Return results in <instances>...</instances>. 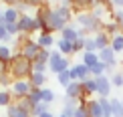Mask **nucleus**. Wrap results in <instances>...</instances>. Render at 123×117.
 <instances>
[{
    "label": "nucleus",
    "instance_id": "f257e3e1",
    "mask_svg": "<svg viewBox=\"0 0 123 117\" xmlns=\"http://www.w3.org/2000/svg\"><path fill=\"white\" fill-rule=\"evenodd\" d=\"M8 75L14 81L28 79L30 75H32V61H28V59H24L22 55L14 53L12 59H10V63H8Z\"/></svg>",
    "mask_w": 123,
    "mask_h": 117
},
{
    "label": "nucleus",
    "instance_id": "f03ea898",
    "mask_svg": "<svg viewBox=\"0 0 123 117\" xmlns=\"http://www.w3.org/2000/svg\"><path fill=\"white\" fill-rule=\"evenodd\" d=\"M69 69H71V61L67 57H63L59 50H53L50 53V59H49V71L55 73V75H59L63 71H69Z\"/></svg>",
    "mask_w": 123,
    "mask_h": 117
},
{
    "label": "nucleus",
    "instance_id": "7ed1b4c3",
    "mask_svg": "<svg viewBox=\"0 0 123 117\" xmlns=\"http://www.w3.org/2000/svg\"><path fill=\"white\" fill-rule=\"evenodd\" d=\"M30 89H32V87H30L28 79L12 81V85H10V93H12V99H14V101H18V99H22V97H28Z\"/></svg>",
    "mask_w": 123,
    "mask_h": 117
},
{
    "label": "nucleus",
    "instance_id": "20e7f679",
    "mask_svg": "<svg viewBox=\"0 0 123 117\" xmlns=\"http://www.w3.org/2000/svg\"><path fill=\"white\" fill-rule=\"evenodd\" d=\"M38 50H40V47L37 44V40H26V43L20 47L18 55H22V57L28 59V61H34V59H37V55H38Z\"/></svg>",
    "mask_w": 123,
    "mask_h": 117
},
{
    "label": "nucleus",
    "instance_id": "39448f33",
    "mask_svg": "<svg viewBox=\"0 0 123 117\" xmlns=\"http://www.w3.org/2000/svg\"><path fill=\"white\" fill-rule=\"evenodd\" d=\"M16 26H18V32H20V34H30V32H34V16H30V14H20Z\"/></svg>",
    "mask_w": 123,
    "mask_h": 117
},
{
    "label": "nucleus",
    "instance_id": "423d86ee",
    "mask_svg": "<svg viewBox=\"0 0 123 117\" xmlns=\"http://www.w3.org/2000/svg\"><path fill=\"white\" fill-rule=\"evenodd\" d=\"M71 71V77H73V81H79V83H83V81H87L91 77V71H89V67H85L83 63H77V65H73V67L69 69Z\"/></svg>",
    "mask_w": 123,
    "mask_h": 117
},
{
    "label": "nucleus",
    "instance_id": "0eeeda50",
    "mask_svg": "<svg viewBox=\"0 0 123 117\" xmlns=\"http://www.w3.org/2000/svg\"><path fill=\"white\" fill-rule=\"evenodd\" d=\"M97 81V95L99 97H105V99H109V95H111V83H109V77L107 75H101V77H95Z\"/></svg>",
    "mask_w": 123,
    "mask_h": 117
},
{
    "label": "nucleus",
    "instance_id": "6e6552de",
    "mask_svg": "<svg viewBox=\"0 0 123 117\" xmlns=\"http://www.w3.org/2000/svg\"><path fill=\"white\" fill-rule=\"evenodd\" d=\"M61 38L69 40V43H75V40L79 38V26H77V24H67V26L61 30Z\"/></svg>",
    "mask_w": 123,
    "mask_h": 117
},
{
    "label": "nucleus",
    "instance_id": "1a4fd4ad",
    "mask_svg": "<svg viewBox=\"0 0 123 117\" xmlns=\"http://www.w3.org/2000/svg\"><path fill=\"white\" fill-rule=\"evenodd\" d=\"M97 57L103 65H117V59H115V53L111 50V47H105L101 50H97Z\"/></svg>",
    "mask_w": 123,
    "mask_h": 117
},
{
    "label": "nucleus",
    "instance_id": "9d476101",
    "mask_svg": "<svg viewBox=\"0 0 123 117\" xmlns=\"http://www.w3.org/2000/svg\"><path fill=\"white\" fill-rule=\"evenodd\" d=\"M18 18H20V12H18L14 6H8V8H4V10H2V20H0V22L16 24V22H18Z\"/></svg>",
    "mask_w": 123,
    "mask_h": 117
},
{
    "label": "nucleus",
    "instance_id": "9b49d317",
    "mask_svg": "<svg viewBox=\"0 0 123 117\" xmlns=\"http://www.w3.org/2000/svg\"><path fill=\"white\" fill-rule=\"evenodd\" d=\"M65 95H67L69 99H81V97H83V83L73 81V83L65 89Z\"/></svg>",
    "mask_w": 123,
    "mask_h": 117
},
{
    "label": "nucleus",
    "instance_id": "f8f14e48",
    "mask_svg": "<svg viewBox=\"0 0 123 117\" xmlns=\"http://www.w3.org/2000/svg\"><path fill=\"white\" fill-rule=\"evenodd\" d=\"M93 40H95V47H97V50H101V49H105V47H109V43H111V37L105 32V30H99V32L93 37Z\"/></svg>",
    "mask_w": 123,
    "mask_h": 117
},
{
    "label": "nucleus",
    "instance_id": "ddd939ff",
    "mask_svg": "<svg viewBox=\"0 0 123 117\" xmlns=\"http://www.w3.org/2000/svg\"><path fill=\"white\" fill-rule=\"evenodd\" d=\"M55 43H57V40H55V37L50 32H40L38 37H37V44H38L40 49H50Z\"/></svg>",
    "mask_w": 123,
    "mask_h": 117
},
{
    "label": "nucleus",
    "instance_id": "4468645a",
    "mask_svg": "<svg viewBox=\"0 0 123 117\" xmlns=\"http://www.w3.org/2000/svg\"><path fill=\"white\" fill-rule=\"evenodd\" d=\"M28 83H30L32 89H43L44 83H47V75H44V73H32L28 77Z\"/></svg>",
    "mask_w": 123,
    "mask_h": 117
},
{
    "label": "nucleus",
    "instance_id": "2eb2a0df",
    "mask_svg": "<svg viewBox=\"0 0 123 117\" xmlns=\"http://www.w3.org/2000/svg\"><path fill=\"white\" fill-rule=\"evenodd\" d=\"M97 95V81L95 77H89L87 81H83V97H91Z\"/></svg>",
    "mask_w": 123,
    "mask_h": 117
},
{
    "label": "nucleus",
    "instance_id": "dca6fc26",
    "mask_svg": "<svg viewBox=\"0 0 123 117\" xmlns=\"http://www.w3.org/2000/svg\"><path fill=\"white\" fill-rule=\"evenodd\" d=\"M57 50L61 55H63V57H69V55H73V43H69V40H63V38H59L57 43Z\"/></svg>",
    "mask_w": 123,
    "mask_h": 117
},
{
    "label": "nucleus",
    "instance_id": "f3484780",
    "mask_svg": "<svg viewBox=\"0 0 123 117\" xmlns=\"http://www.w3.org/2000/svg\"><path fill=\"white\" fill-rule=\"evenodd\" d=\"M109 47H111V50H113L115 55H117V53H123V34H121V32H117V34L111 37Z\"/></svg>",
    "mask_w": 123,
    "mask_h": 117
},
{
    "label": "nucleus",
    "instance_id": "a211bd4d",
    "mask_svg": "<svg viewBox=\"0 0 123 117\" xmlns=\"http://www.w3.org/2000/svg\"><path fill=\"white\" fill-rule=\"evenodd\" d=\"M81 63L91 69L95 63H99V57H97V53H85L83 50V53H81Z\"/></svg>",
    "mask_w": 123,
    "mask_h": 117
},
{
    "label": "nucleus",
    "instance_id": "6ab92c4d",
    "mask_svg": "<svg viewBox=\"0 0 123 117\" xmlns=\"http://www.w3.org/2000/svg\"><path fill=\"white\" fill-rule=\"evenodd\" d=\"M14 99H12V93H10V89H0V107L6 109L8 105H12Z\"/></svg>",
    "mask_w": 123,
    "mask_h": 117
},
{
    "label": "nucleus",
    "instance_id": "aec40b11",
    "mask_svg": "<svg viewBox=\"0 0 123 117\" xmlns=\"http://www.w3.org/2000/svg\"><path fill=\"white\" fill-rule=\"evenodd\" d=\"M57 81H59V85L61 87H69L71 83H73V77H71V71H63V73H59L57 75Z\"/></svg>",
    "mask_w": 123,
    "mask_h": 117
},
{
    "label": "nucleus",
    "instance_id": "412c9836",
    "mask_svg": "<svg viewBox=\"0 0 123 117\" xmlns=\"http://www.w3.org/2000/svg\"><path fill=\"white\" fill-rule=\"evenodd\" d=\"M109 103H111V115H113V117H123L121 99H109Z\"/></svg>",
    "mask_w": 123,
    "mask_h": 117
},
{
    "label": "nucleus",
    "instance_id": "4be33fe9",
    "mask_svg": "<svg viewBox=\"0 0 123 117\" xmlns=\"http://www.w3.org/2000/svg\"><path fill=\"white\" fill-rule=\"evenodd\" d=\"M12 49L8 47V44H0V61L2 63H10V59H12Z\"/></svg>",
    "mask_w": 123,
    "mask_h": 117
},
{
    "label": "nucleus",
    "instance_id": "5701e85b",
    "mask_svg": "<svg viewBox=\"0 0 123 117\" xmlns=\"http://www.w3.org/2000/svg\"><path fill=\"white\" fill-rule=\"evenodd\" d=\"M47 111H50V105L47 103H38V105H34L32 111H30V117H40L43 113H47Z\"/></svg>",
    "mask_w": 123,
    "mask_h": 117
},
{
    "label": "nucleus",
    "instance_id": "b1692460",
    "mask_svg": "<svg viewBox=\"0 0 123 117\" xmlns=\"http://www.w3.org/2000/svg\"><path fill=\"white\" fill-rule=\"evenodd\" d=\"M99 105H101V115H103V117H113V115H111V103H109V99L99 97Z\"/></svg>",
    "mask_w": 123,
    "mask_h": 117
},
{
    "label": "nucleus",
    "instance_id": "393cba45",
    "mask_svg": "<svg viewBox=\"0 0 123 117\" xmlns=\"http://www.w3.org/2000/svg\"><path fill=\"white\" fill-rule=\"evenodd\" d=\"M89 71H91V77H101V75H105L107 65H103V63L99 61V63H95V65H93V67H91Z\"/></svg>",
    "mask_w": 123,
    "mask_h": 117
},
{
    "label": "nucleus",
    "instance_id": "a878e982",
    "mask_svg": "<svg viewBox=\"0 0 123 117\" xmlns=\"http://www.w3.org/2000/svg\"><path fill=\"white\" fill-rule=\"evenodd\" d=\"M28 101H30L32 105L43 103V93H40V89H30V93H28Z\"/></svg>",
    "mask_w": 123,
    "mask_h": 117
},
{
    "label": "nucleus",
    "instance_id": "bb28decb",
    "mask_svg": "<svg viewBox=\"0 0 123 117\" xmlns=\"http://www.w3.org/2000/svg\"><path fill=\"white\" fill-rule=\"evenodd\" d=\"M40 93H43V103L50 105V103L55 101V91H53V89H49V87H43V89H40Z\"/></svg>",
    "mask_w": 123,
    "mask_h": 117
},
{
    "label": "nucleus",
    "instance_id": "cd10ccee",
    "mask_svg": "<svg viewBox=\"0 0 123 117\" xmlns=\"http://www.w3.org/2000/svg\"><path fill=\"white\" fill-rule=\"evenodd\" d=\"M111 87H123V77H121V71H115L113 75L109 77Z\"/></svg>",
    "mask_w": 123,
    "mask_h": 117
},
{
    "label": "nucleus",
    "instance_id": "c85d7f7f",
    "mask_svg": "<svg viewBox=\"0 0 123 117\" xmlns=\"http://www.w3.org/2000/svg\"><path fill=\"white\" fill-rule=\"evenodd\" d=\"M10 40H12V37L6 32V28H4V24L0 22V44H8Z\"/></svg>",
    "mask_w": 123,
    "mask_h": 117
},
{
    "label": "nucleus",
    "instance_id": "c756f323",
    "mask_svg": "<svg viewBox=\"0 0 123 117\" xmlns=\"http://www.w3.org/2000/svg\"><path fill=\"white\" fill-rule=\"evenodd\" d=\"M49 65L47 63H40V61H32V73H47Z\"/></svg>",
    "mask_w": 123,
    "mask_h": 117
},
{
    "label": "nucleus",
    "instance_id": "7c9ffc66",
    "mask_svg": "<svg viewBox=\"0 0 123 117\" xmlns=\"http://www.w3.org/2000/svg\"><path fill=\"white\" fill-rule=\"evenodd\" d=\"M12 77L6 73V75H0V89H10V85H12Z\"/></svg>",
    "mask_w": 123,
    "mask_h": 117
},
{
    "label": "nucleus",
    "instance_id": "2f4dec72",
    "mask_svg": "<svg viewBox=\"0 0 123 117\" xmlns=\"http://www.w3.org/2000/svg\"><path fill=\"white\" fill-rule=\"evenodd\" d=\"M85 53H97V47H95V40L93 38H89V37H85Z\"/></svg>",
    "mask_w": 123,
    "mask_h": 117
},
{
    "label": "nucleus",
    "instance_id": "473e14b6",
    "mask_svg": "<svg viewBox=\"0 0 123 117\" xmlns=\"http://www.w3.org/2000/svg\"><path fill=\"white\" fill-rule=\"evenodd\" d=\"M75 109L77 107H73V105H65L63 111H61V115L63 117H75Z\"/></svg>",
    "mask_w": 123,
    "mask_h": 117
},
{
    "label": "nucleus",
    "instance_id": "72a5a7b5",
    "mask_svg": "<svg viewBox=\"0 0 123 117\" xmlns=\"http://www.w3.org/2000/svg\"><path fill=\"white\" fill-rule=\"evenodd\" d=\"M75 117H87V109L83 105H79V107L75 109Z\"/></svg>",
    "mask_w": 123,
    "mask_h": 117
},
{
    "label": "nucleus",
    "instance_id": "f704fd0d",
    "mask_svg": "<svg viewBox=\"0 0 123 117\" xmlns=\"http://www.w3.org/2000/svg\"><path fill=\"white\" fill-rule=\"evenodd\" d=\"M0 2L6 4V8H8V6H14V8H16L18 4H20V0H0Z\"/></svg>",
    "mask_w": 123,
    "mask_h": 117
},
{
    "label": "nucleus",
    "instance_id": "c9c22d12",
    "mask_svg": "<svg viewBox=\"0 0 123 117\" xmlns=\"http://www.w3.org/2000/svg\"><path fill=\"white\" fill-rule=\"evenodd\" d=\"M111 4H113L117 10H119V8H123V0H111Z\"/></svg>",
    "mask_w": 123,
    "mask_h": 117
},
{
    "label": "nucleus",
    "instance_id": "e433bc0d",
    "mask_svg": "<svg viewBox=\"0 0 123 117\" xmlns=\"http://www.w3.org/2000/svg\"><path fill=\"white\" fill-rule=\"evenodd\" d=\"M14 117H30V113H26V111H22V109H18V113L14 115Z\"/></svg>",
    "mask_w": 123,
    "mask_h": 117
},
{
    "label": "nucleus",
    "instance_id": "4c0bfd02",
    "mask_svg": "<svg viewBox=\"0 0 123 117\" xmlns=\"http://www.w3.org/2000/svg\"><path fill=\"white\" fill-rule=\"evenodd\" d=\"M40 117H55V115L50 113V111H47V113H43V115H40Z\"/></svg>",
    "mask_w": 123,
    "mask_h": 117
},
{
    "label": "nucleus",
    "instance_id": "58836bf2",
    "mask_svg": "<svg viewBox=\"0 0 123 117\" xmlns=\"http://www.w3.org/2000/svg\"><path fill=\"white\" fill-rule=\"evenodd\" d=\"M121 107H123V99H121Z\"/></svg>",
    "mask_w": 123,
    "mask_h": 117
},
{
    "label": "nucleus",
    "instance_id": "ea45409f",
    "mask_svg": "<svg viewBox=\"0 0 123 117\" xmlns=\"http://www.w3.org/2000/svg\"><path fill=\"white\" fill-rule=\"evenodd\" d=\"M121 77H123V71H121Z\"/></svg>",
    "mask_w": 123,
    "mask_h": 117
},
{
    "label": "nucleus",
    "instance_id": "a19ab883",
    "mask_svg": "<svg viewBox=\"0 0 123 117\" xmlns=\"http://www.w3.org/2000/svg\"><path fill=\"white\" fill-rule=\"evenodd\" d=\"M59 117H63V115H59Z\"/></svg>",
    "mask_w": 123,
    "mask_h": 117
},
{
    "label": "nucleus",
    "instance_id": "79ce46f5",
    "mask_svg": "<svg viewBox=\"0 0 123 117\" xmlns=\"http://www.w3.org/2000/svg\"><path fill=\"white\" fill-rule=\"evenodd\" d=\"M101 117H103V115H101Z\"/></svg>",
    "mask_w": 123,
    "mask_h": 117
}]
</instances>
